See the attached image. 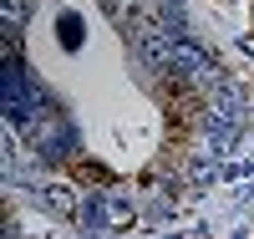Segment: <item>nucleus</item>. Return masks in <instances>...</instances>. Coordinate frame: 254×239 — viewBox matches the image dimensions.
Instances as JSON below:
<instances>
[{
	"label": "nucleus",
	"instance_id": "20e7f679",
	"mask_svg": "<svg viewBox=\"0 0 254 239\" xmlns=\"http://www.w3.org/2000/svg\"><path fill=\"white\" fill-rule=\"evenodd\" d=\"M26 10H31V0H5V20L20 31V20H26Z\"/></svg>",
	"mask_w": 254,
	"mask_h": 239
},
{
	"label": "nucleus",
	"instance_id": "f03ea898",
	"mask_svg": "<svg viewBox=\"0 0 254 239\" xmlns=\"http://www.w3.org/2000/svg\"><path fill=\"white\" fill-rule=\"evenodd\" d=\"M71 168H76V178H81V183H112V173H107V168H97L92 158H76Z\"/></svg>",
	"mask_w": 254,
	"mask_h": 239
},
{
	"label": "nucleus",
	"instance_id": "f257e3e1",
	"mask_svg": "<svg viewBox=\"0 0 254 239\" xmlns=\"http://www.w3.org/2000/svg\"><path fill=\"white\" fill-rule=\"evenodd\" d=\"M31 143H36L41 158H61V148H66V122H61L56 112H46V117L36 112V122H31Z\"/></svg>",
	"mask_w": 254,
	"mask_h": 239
},
{
	"label": "nucleus",
	"instance_id": "7ed1b4c3",
	"mask_svg": "<svg viewBox=\"0 0 254 239\" xmlns=\"http://www.w3.org/2000/svg\"><path fill=\"white\" fill-rule=\"evenodd\" d=\"M71 204H76V199H71V188H61V183H56V188H46V209L71 214Z\"/></svg>",
	"mask_w": 254,
	"mask_h": 239
}]
</instances>
